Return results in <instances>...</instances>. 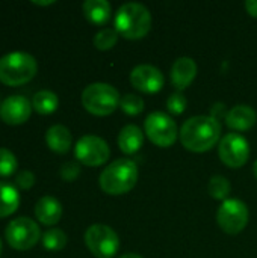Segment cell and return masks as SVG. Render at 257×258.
Instances as JSON below:
<instances>
[{
    "mask_svg": "<svg viewBox=\"0 0 257 258\" xmlns=\"http://www.w3.org/2000/svg\"><path fill=\"white\" fill-rule=\"evenodd\" d=\"M167 109L173 115H180L186 110V98L180 92H174L168 97L167 100Z\"/></svg>",
    "mask_w": 257,
    "mask_h": 258,
    "instance_id": "27",
    "label": "cell"
},
{
    "mask_svg": "<svg viewBox=\"0 0 257 258\" xmlns=\"http://www.w3.org/2000/svg\"><path fill=\"white\" fill-rule=\"evenodd\" d=\"M115 30L126 39H141L151 27L150 11L141 3H126L115 14Z\"/></svg>",
    "mask_w": 257,
    "mask_h": 258,
    "instance_id": "3",
    "label": "cell"
},
{
    "mask_svg": "<svg viewBox=\"0 0 257 258\" xmlns=\"http://www.w3.org/2000/svg\"><path fill=\"white\" fill-rule=\"evenodd\" d=\"M253 171H254V175H256L257 178V160L254 162V166H253Z\"/></svg>",
    "mask_w": 257,
    "mask_h": 258,
    "instance_id": "33",
    "label": "cell"
},
{
    "mask_svg": "<svg viewBox=\"0 0 257 258\" xmlns=\"http://www.w3.org/2000/svg\"><path fill=\"white\" fill-rule=\"evenodd\" d=\"M76 159L86 166H100L108 162L111 156L109 145L98 136L86 135L82 136L74 147Z\"/></svg>",
    "mask_w": 257,
    "mask_h": 258,
    "instance_id": "10",
    "label": "cell"
},
{
    "mask_svg": "<svg viewBox=\"0 0 257 258\" xmlns=\"http://www.w3.org/2000/svg\"><path fill=\"white\" fill-rule=\"evenodd\" d=\"M67 245V234L61 228L47 230L42 236V246L48 251H61Z\"/></svg>",
    "mask_w": 257,
    "mask_h": 258,
    "instance_id": "22",
    "label": "cell"
},
{
    "mask_svg": "<svg viewBox=\"0 0 257 258\" xmlns=\"http://www.w3.org/2000/svg\"><path fill=\"white\" fill-rule=\"evenodd\" d=\"M144 128L147 138L158 147L168 148L177 141V125L173 118L164 112H151L144 122Z\"/></svg>",
    "mask_w": 257,
    "mask_h": 258,
    "instance_id": "8",
    "label": "cell"
},
{
    "mask_svg": "<svg viewBox=\"0 0 257 258\" xmlns=\"http://www.w3.org/2000/svg\"><path fill=\"white\" fill-rule=\"evenodd\" d=\"M2 249H3V245H2V240H0V255H2Z\"/></svg>",
    "mask_w": 257,
    "mask_h": 258,
    "instance_id": "34",
    "label": "cell"
},
{
    "mask_svg": "<svg viewBox=\"0 0 257 258\" xmlns=\"http://www.w3.org/2000/svg\"><path fill=\"white\" fill-rule=\"evenodd\" d=\"M38 71L36 59L24 51H12L0 57V82L20 86L30 82Z\"/></svg>",
    "mask_w": 257,
    "mask_h": 258,
    "instance_id": "4",
    "label": "cell"
},
{
    "mask_svg": "<svg viewBox=\"0 0 257 258\" xmlns=\"http://www.w3.org/2000/svg\"><path fill=\"white\" fill-rule=\"evenodd\" d=\"M218 156L229 168H241L250 157V147L244 136L239 133H229L220 141Z\"/></svg>",
    "mask_w": 257,
    "mask_h": 258,
    "instance_id": "11",
    "label": "cell"
},
{
    "mask_svg": "<svg viewBox=\"0 0 257 258\" xmlns=\"http://www.w3.org/2000/svg\"><path fill=\"white\" fill-rule=\"evenodd\" d=\"M121 103L120 92L108 83H91L82 92L83 107L97 116L111 115Z\"/></svg>",
    "mask_w": 257,
    "mask_h": 258,
    "instance_id": "5",
    "label": "cell"
},
{
    "mask_svg": "<svg viewBox=\"0 0 257 258\" xmlns=\"http://www.w3.org/2000/svg\"><path fill=\"white\" fill-rule=\"evenodd\" d=\"M217 222L224 233L239 234L248 224V209L245 203L236 198L226 200L217 212Z\"/></svg>",
    "mask_w": 257,
    "mask_h": 258,
    "instance_id": "9",
    "label": "cell"
},
{
    "mask_svg": "<svg viewBox=\"0 0 257 258\" xmlns=\"http://www.w3.org/2000/svg\"><path fill=\"white\" fill-rule=\"evenodd\" d=\"M111 3L106 0H86L83 3V14L86 20L92 24H106L111 18Z\"/></svg>",
    "mask_w": 257,
    "mask_h": 258,
    "instance_id": "19",
    "label": "cell"
},
{
    "mask_svg": "<svg viewBox=\"0 0 257 258\" xmlns=\"http://www.w3.org/2000/svg\"><path fill=\"white\" fill-rule=\"evenodd\" d=\"M80 174V166L76 162H67L61 166V177L65 181H73L79 177Z\"/></svg>",
    "mask_w": 257,
    "mask_h": 258,
    "instance_id": "28",
    "label": "cell"
},
{
    "mask_svg": "<svg viewBox=\"0 0 257 258\" xmlns=\"http://www.w3.org/2000/svg\"><path fill=\"white\" fill-rule=\"evenodd\" d=\"M32 101L23 95H11L3 100L0 106V118L9 125L24 124L32 113Z\"/></svg>",
    "mask_w": 257,
    "mask_h": 258,
    "instance_id": "12",
    "label": "cell"
},
{
    "mask_svg": "<svg viewBox=\"0 0 257 258\" xmlns=\"http://www.w3.org/2000/svg\"><path fill=\"white\" fill-rule=\"evenodd\" d=\"M144 144V133L138 125L129 124L121 128L118 136V147L124 154H135Z\"/></svg>",
    "mask_w": 257,
    "mask_h": 258,
    "instance_id": "18",
    "label": "cell"
},
{
    "mask_svg": "<svg viewBox=\"0 0 257 258\" xmlns=\"http://www.w3.org/2000/svg\"><path fill=\"white\" fill-rule=\"evenodd\" d=\"M20 206L18 190L5 181H0V218H6L17 212Z\"/></svg>",
    "mask_w": 257,
    "mask_h": 258,
    "instance_id": "20",
    "label": "cell"
},
{
    "mask_svg": "<svg viewBox=\"0 0 257 258\" xmlns=\"http://www.w3.org/2000/svg\"><path fill=\"white\" fill-rule=\"evenodd\" d=\"M5 237L11 248L17 251H27L39 242L41 230L35 221L27 216H21L8 224Z\"/></svg>",
    "mask_w": 257,
    "mask_h": 258,
    "instance_id": "6",
    "label": "cell"
},
{
    "mask_svg": "<svg viewBox=\"0 0 257 258\" xmlns=\"http://www.w3.org/2000/svg\"><path fill=\"white\" fill-rule=\"evenodd\" d=\"M182 145L194 153L211 150L221 136V124L212 115H198L189 118L179 132Z\"/></svg>",
    "mask_w": 257,
    "mask_h": 258,
    "instance_id": "1",
    "label": "cell"
},
{
    "mask_svg": "<svg viewBox=\"0 0 257 258\" xmlns=\"http://www.w3.org/2000/svg\"><path fill=\"white\" fill-rule=\"evenodd\" d=\"M118 258H142L139 254H133V252H127V254H123L121 257Z\"/></svg>",
    "mask_w": 257,
    "mask_h": 258,
    "instance_id": "31",
    "label": "cell"
},
{
    "mask_svg": "<svg viewBox=\"0 0 257 258\" xmlns=\"http://www.w3.org/2000/svg\"><path fill=\"white\" fill-rule=\"evenodd\" d=\"M120 107L127 115H139L144 110V100L135 94H127L121 98Z\"/></svg>",
    "mask_w": 257,
    "mask_h": 258,
    "instance_id": "26",
    "label": "cell"
},
{
    "mask_svg": "<svg viewBox=\"0 0 257 258\" xmlns=\"http://www.w3.org/2000/svg\"><path fill=\"white\" fill-rule=\"evenodd\" d=\"M130 83L144 94H156L164 86V76L153 65H138L130 73Z\"/></svg>",
    "mask_w": 257,
    "mask_h": 258,
    "instance_id": "13",
    "label": "cell"
},
{
    "mask_svg": "<svg viewBox=\"0 0 257 258\" xmlns=\"http://www.w3.org/2000/svg\"><path fill=\"white\" fill-rule=\"evenodd\" d=\"M35 216L44 225H55L62 218V206L53 197H42L35 206Z\"/></svg>",
    "mask_w": 257,
    "mask_h": 258,
    "instance_id": "16",
    "label": "cell"
},
{
    "mask_svg": "<svg viewBox=\"0 0 257 258\" xmlns=\"http://www.w3.org/2000/svg\"><path fill=\"white\" fill-rule=\"evenodd\" d=\"M33 3H35V5H39V6H47V5H53L55 2H53V0H52V2H36V0H35Z\"/></svg>",
    "mask_w": 257,
    "mask_h": 258,
    "instance_id": "32",
    "label": "cell"
},
{
    "mask_svg": "<svg viewBox=\"0 0 257 258\" xmlns=\"http://www.w3.org/2000/svg\"><path fill=\"white\" fill-rule=\"evenodd\" d=\"M85 245L95 258H112L120 249V237L111 227L94 224L85 233Z\"/></svg>",
    "mask_w": 257,
    "mask_h": 258,
    "instance_id": "7",
    "label": "cell"
},
{
    "mask_svg": "<svg viewBox=\"0 0 257 258\" xmlns=\"http://www.w3.org/2000/svg\"><path fill=\"white\" fill-rule=\"evenodd\" d=\"M118 41V32L115 29H101L100 32L95 33L94 36V45L95 48L101 50V51H106V50H111Z\"/></svg>",
    "mask_w": 257,
    "mask_h": 258,
    "instance_id": "24",
    "label": "cell"
},
{
    "mask_svg": "<svg viewBox=\"0 0 257 258\" xmlns=\"http://www.w3.org/2000/svg\"><path fill=\"white\" fill-rule=\"evenodd\" d=\"M45 142L48 145V148L58 154H65L73 144V138L70 130L65 125L56 124L52 125L47 133H45Z\"/></svg>",
    "mask_w": 257,
    "mask_h": 258,
    "instance_id": "17",
    "label": "cell"
},
{
    "mask_svg": "<svg viewBox=\"0 0 257 258\" xmlns=\"http://www.w3.org/2000/svg\"><path fill=\"white\" fill-rule=\"evenodd\" d=\"M195 76H197V63L194 59L183 56L174 60L171 67V82L179 91L186 89L194 82Z\"/></svg>",
    "mask_w": 257,
    "mask_h": 258,
    "instance_id": "14",
    "label": "cell"
},
{
    "mask_svg": "<svg viewBox=\"0 0 257 258\" xmlns=\"http://www.w3.org/2000/svg\"><path fill=\"white\" fill-rule=\"evenodd\" d=\"M245 9H247V12L251 17H256L257 18V0H248V2H245Z\"/></svg>",
    "mask_w": 257,
    "mask_h": 258,
    "instance_id": "30",
    "label": "cell"
},
{
    "mask_svg": "<svg viewBox=\"0 0 257 258\" xmlns=\"http://www.w3.org/2000/svg\"><path fill=\"white\" fill-rule=\"evenodd\" d=\"M15 183H17V186H18L20 189L27 190V189H30V187L35 184V175H33L30 171H27V169L20 171V172L17 174V177H15Z\"/></svg>",
    "mask_w": 257,
    "mask_h": 258,
    "instance_id": "29",
    "label": "cell"
},
{
    "mask_svg": "<svg viewBox=\"0 0 257 258\" xmlns=\"http://www.w3.org/2000/svg\"><path fill=\"white\" fill-rule=\"evenodd\" d=\"M58 106H59L58 95L52 91H47V89L38 91L32 98L33 110L41 113V115H50V113L56 112Z\"/></svg>",
    "mask_w": 257,
    "mask_h": 258,
    "instance_id": "21",
    "label": "cell"
},
{
    "mask_svg": "<svg viewBox=\"0 0 257 258\" xmlns=\"http://www.w3.org/2000/svg\"><path fill=\"white\" fill-rule=\"evenodd\" d=\"M230 183H229V180L226 178V177H223V175H215V177H212L211 178V181H209V186H208V190H209V194H211V197L212 198H215V200H229L227 197H229V194H230Z\"/></svg>",
    "mask_w": 257,
    "mask_h": 258,
    "instance_id": "23",
    "label": "cell"
},
{
    "mask_svg": "<svg viewBox=\"0 0 257 258\" xmlns=\"http://www.w3.org/2000/svg\"><path fill=\"white\" fill-rule=\"evenodd\" d=\"M18 168L17 157L8 148H0V177L12 175Z\"/></svg>",
    "mask_w": 257,
    "mask_h": 258,
    "instance_id": "25",
    "label": "cell"
},
{
    "mask_svg": "<svg viewBox=\"0 0 257 258\" xmlns=\"http://www.w3.org/2000/svg\"><path fill=\"white\" fill-rule=\"evenodd\" d=\"M257 113L253 107L247 104H239L230 109L226 115V124L236 132H245L250 130L256 124Z\"/></svg>",
    "mask_w": 257,
    "mask_h": 258,
    "instance_id": "15",
    "label": "cell"
},
{
    "mask_svg": "<svg viewBox=\"0 0 257 258\" xmlns=\"http://www.w3.org/2000/svg\"><path fill=\"white\" fill-rule=\"evenodd\" d=\"M138 181V166L130 159L114 160L106 166L98 178L100 187L108 195H123L130 192Z\"/></svg>",
    "mask_w": 257,
    "mask_h": 258,
    "instance_id": "2",
    "label": "cell"
}]
</instances>
